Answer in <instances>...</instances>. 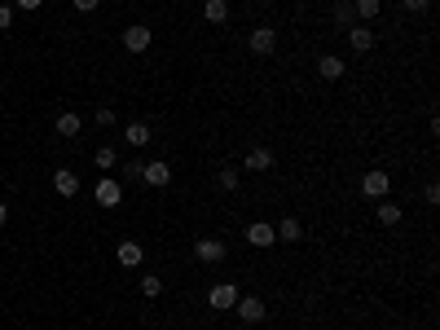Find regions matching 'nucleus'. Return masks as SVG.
Instances as JSON below:
<instances>
[{
    "instance_id": "11",
    "label": "nucleus",
    "mask_w": 440,
    "mask_h": 330,
    "mask_svg": "<svg viewBox=\"0 0 440 330\" xmlns=\"http://www.w3.org/2000/svg\"><path fill=\"white\" fill-rule=\"evenodd\" d=\"M277 48V31L273 27H255L251 31V53H273Z\"/></svg>"
},
{
    "instance_id": "17",
    "label": "nucleus",
    "mask_w": 440,
    "mask_h": 330,
    "mask_svg": "<svg viewBox=\"0 0 440 330\" xmlns=\"http://www.w3.org/2000/svg\"><path fill=\"white\" fill-rule=\"evenodd\" d=\"M317 75H322V80H339V75H344V58L339 53H322L317 58Z\"/></svg>"
},
{
    "instance_id": "16",
    "label": "nucleus",
    "mask_w": 440,
    "mask_h": 330,
    "mask_svg": "<svg viewBox=\"0 0 440 330\" xmlns=\"http://www.w3.org/2000/svg\"><path fill=\"white\" fill-rule=\"evenodd\" d=\"M348 44H352V53H370V48H374V31L370 27H348Z\"/></svg>"
},
{
    "instance_id": "21",
    "label": "nucleus",
    "mask_w": 440,
    "mask_h": 330,
    "mask_svg": "<svg viewBox=\"0 0 440 330\" xmlns=\"http://www.w3.org/2000/svg\"><path fill=\"white\" fill-rule=\"evenodd\" d=\"M334 22H339V27H357V5L352 0H344V5L334 9Z\"/></svg>"
},
{
    "instance_id": "22",
    "label": "nucleus",
    "mask_w": 440,
    "mask_h": 330,
    "mask_svg": "<svg viewBox=\"0 0 440 330\" xmlns=\"http://www.w3.org/2000/svg\"><path fill=\"white\" fill-rule=\"evenodd\" d=\"M352 5H357V22L379 18V0H352Z\"/></svg>"
},
{
    "instance_id": "15",
    "label": "nucleus",
    "mask_w": 440,
    "mask_h": 330,
    "mask_svg": "<svg viewBox=\"0 0 440 330\" xmlns=\"http://www.w3.org/2000/svg\"><path fill=\"white\" fill-rule=\"evenodd\" d=\"M242 167H247V172H269V167H273V150H265V145H255L251 155L242 159Z\"/></svg>"
},
{
    "instance_id": "1",
    "label": "nucleus",
    "mask_w": 440,
    "mask_h": 330,
    "mask_svg": "<svg viewBox=\"0 0 440 330\" xmlns=\"http://www.w3.org/2000/svg\"><path fill=\"white\" fill-rule=\"evenodd\" d=\"M387 190H392V176H387L383 167H370L366 176H361V194H366V198H387Z\"/></svg>"
},
{
    "instance_id": "6",
    "label": "nucleus",
    "mask_w": 440,
    "mask_h": 330,
    "mask_svg": "<svg viewBox=\"0 0 440 330\" xmlns=\"http://www.w3.org/2000/svg\"><path fill=\"white\" fill-rule=\"evenodd\" d=\"M119 202H123V185L111 181V176H101L97 181V207H119Z\"/></svg>"
},
{
    "instance_id": "9",
    "label": "nucleus",
    "mask_w": 440,
    "mask_h": 330,
    "mask_svg": "<svg viewBox=\"0 0 440 330\" xmlns=\"http://www.w3.org/2000/svg\"><path fill=\"white\" fill-rule=\"evenodd\" d=\"M115 260H119L123 269H137V264L145 260V251H141V242H133V238H123V242H119V251H115Z\"/></svg>"
},
{
    "instance_id": "14",
    "label": "nucleus",
    "mask_w": 440,
    "mask_h": 330,
    "mask_svg": "<svg viewBox=\"0 0 440 330\" xmlns=\"http://www.w3.org/2000/svg\"><path fill=\"white\" fill-rule=\"evenodd\" d=\"M203 18L212 22V27H225L229 22V0H203Z\"/></svg>"
},
{
    "instance_id": "4",
    "label": "nucleus",
    "mask_w": 440,
    "mask_h": 330,
    "mask_svg": "<svg viewBox=\"0 0 440 330\" xmlns=\"http://www.w3.org/2000/svg\"><path fill=\"white\" fill-rule=\"evenodd\" d=\"M207 304H212L216 313H229V309L238 304V287H234V282H216L212 291H207Z\"/></svg>"
},
{
    "instance_id": "5",
    "label": "nucleus",
    "mask_w": 440,
    "mask_h": 330,
    "mask_svg": "<svg viewBox=\"0 0 440 330\" xmlns=\"http://www.w3.org/2000/svg\"><path fill=\"white\" fill-rule=\"evenodd\" d=\"M150 27H141V22H133V27H123V48H128V53H145V48H150Z\"/></svg>"
},
{
    "instance_id": "27",
    "label": "nucleus",
    "mask_w": 440,
    "mask_h": 330,
    "mask_svg": "<svg viewBox=\"0 0 440 330\" xmlns=\"http://www.w3.org/2000/svg\"><path fill=\"white\" fill-rule=\"evenodd\" d=\"M401 5H405V9H409V14H423V9H427V5H431V0H401Z\"/></svg>"
},
{
    "instance_id": "29",
    "label": "nucleus",
    "mask_w": 440,
    "mask_h": 330,
    "mask_svg": "<svg viewBox=\"0 0 440 330\" xmlns=\"http://www.w3.org/2000/svg\"><path fill=\"white\" fill-rule=\"evenodd\" d=\"M423 198H427V202H440V185H436V181H427V190H423Z\"/></svg>"
},
{
    "instance_id": "8",
    "label": "nucleus",
    "mask_w": 440,
    "mask_h": 330,
    "mask_svg": "<svg viewBox=\"0 0 440 330\" xmlns=\"http://www.w3.org/2000/svg\"><path fill=\"white\" fill-rule=\"evenodd\" d=\"M247 242H251V247H260V251H265V247H273V242H277L273 225H269V220H255V225H247Z\"/></svg>"
},
{
    "instance_id": "18",
    "label": "nucleus",
    "mask_w": 440,
    "mask_h": 330,
    "mask_svg": "<svg viewBox=\"0 0 440 330\" xmlns=\"http://www.w3.org/2000/svg\"><path fill=\"white\" fill-rule=\"evenodd\" d=\"M119 137H123L128 145H133V150H141V145H150V137H154V133L145 128V123H128V128H123Z\"/></svg>"
},
{
    "instance_id": "23",
    "label": "nucleus",
    "mask_w": 440,
    "mask_h": 330,
    "mask_svg": "<svg viewBox=\"0 0 440 330\" xmlns=\"http://www.w3.org/2000/svg\"><path fill=\"white\" fill-rule=\"evenodd\" d=\"M141 295H145V299H154V295H163V277H154V273H145V277H141Z\"/></svg>"
},
{
    "instance_id": "3",
    "label": "nucleus",
    "mask_w": 440,
    "mask_h": 330,
    "mask_svg": "<svg viewBox=\"0 0 440 330\" xmlns=\"http://www.w3.org/2000/svg\"><path fill=\"white\" fill-rule=\"evenodd\" d=\"M225 256H229V247L220 238H198L194 242V260H203V264H220Z\"/></svg>"
},
{
    "instance_id": "2",
    "label": "nucleus",
    "mask_w": 440,
    "mask_h": 330,
    "mask_svg": "<svg viewBox=\"0 0 440 330\" xmlns=\"http://www.w3.org/2000/svg\"><path fill=\"white\" fill-rule=\"evenodd\" d=\"M141 181H145V185H154V190H168V181H172L168 159H150V163H141Z\"/></svg>"
},
{
    "instance_id": "10",
    "label": "nucleus",
    "mask_w": 440,
    "mask_h": 330,
    "mask_svg": "<svg viewBox=\"0 0 440 330\" xmlns=\"http://www.w3.org/2000/svg\"><path fill=\"white\" fill-rule=\"evenodd\" d=\"M53 190H58L62 198H75V194H80V176H75L71 167H58V172H53Z\"/></svg>"
},
{
    "instance_id": "20",
    "label": "nucleus",
    "mask_w": 440,
    "mask_h": 330,
    "mask_svg": "<svg viewBox=\"0 0 440 330\" xmlns=\"http://www.w3.org/2000/svg\"><path fill=\"white\" fill-rule=\"evenodd\" d=\"M238 181H242L238 167H220V172H216V185H220V190H238Z\"/></svg>"
},
{
    "instance_id": "31",
    "label": "nucleus",
    "mask_w": 440,
    "mask_h": 330,
    "mask_svg": "<svg viewBox=\"0 0 440 330\" xmlns=\"http://www.w3.org/2000/svg\"><path fill=\"white\" fill-rule=\"evenodd\" d=\"M9 220V202H0V225H5Z\"/></svg>"
},
{
    "instance_id": "19",
    "label": "nucleus",
    "mask_w": 440,
    "mask_h": 330,
    "mask_svg": "<svg viewBox=\"0 0 440 330\" xmlns=\"http://www.w3.org/2000/svg\"><path fill=\"white\" fill-rule=\"evenodd\" d=\"M53 128H58L62 137H80V128H84V123H80V115H75V110H62Z\"/></svg>"
},
{
    "instance_id": "13",
    "label": "nucleus",
    "mask_w": 440,
    "mask_h": 330,
    "mask_svg": "<svg viewBox=\"0 0 440 330\" xmlns=\"http://www.w3.org/2000/svg\"><path fill=\"white\" fill-rule=\"evenodd\" d=\"M374 216H379L383 230H396V225H401V207H396V202H387V198L374 202Z\"/></svg>"
},
{
    "instance_id": "12",
    "label": "nucleus",
    "mask_w": 440,
    "mask_h": 330,
    "mask_svg": "<svg viewBox=\"0 0 440 330\" xmlns=\"http://www.w3.org/2000/svg\"><path fill=\"white\" fill-rule=\"evenodd\" d=\"M273 234H277V242H291V247H295V242H304V225H300L295 216H287V220H277Z\"/></svg>"
},
{
    "instance_id": "28",
    "label": "nucleus",
    "mask_w": 440,
    "mask_h": 330,
    "mask_svg": "<svg viewBox=\"0 0 440 330\" xmlns=\"http://www.w3.org/2000/svg\"><path fill=\"white\" fill-rule=\"evenodd\" d=\"M71 5H75V9H80V14H93V9L101 5V0H71Z\"/></svg>"
},
{
    "instance_id": "7",
    "label": "nucleus",
    "mask_w": 440,
    "mask_h": 330,
    "mask_svg": "<svg viewBox=\"0 0 440 330\" xmlns=\"http://www.w3.org/2000/svg\"><path fill=\"white\" fill-rule=\"evenodd\" d=\"M234 309H238V317H242V321H251V326H255V321H265V313H269V309H265V299H255V295H238Z\"/></svg>"
},
{
    "instance_id": "25",
    "label": "nucleus",
    "mask_w": 440,
    "mask_h": 330,
    "mask_svg": "<svg viewBox=\"0 0 440 330\" xmlns=\"http://www.w3.org/2000/svg\"><path fill=\"white\" fill-rule=\"evenodd\" d=\"M111 123H115V110L101 106V110H97V128H111Z\"/></svg>"
},
{
    "instance_id": "24",
    "label": "nucleus",
    "mask_w": 440,
    "mask_h": 330,
    "mask_svg": "<svg viewBox=\"0 0 440 330\" xmlns=\"http://www.w3.org/2000/svg\"><path fill=\"white\" fill-rule=\"evenodd\" d=\"M93 163H97V167H115V163H119V155H115V145H101L97 155H93Z\"/></svg>"
},
{
    "instance_id": "30",
    "label": "nucleus",
    "mask_w": 440,
    "mask_h": 330,
    "mask_svg": "<svg viewBox=\"0 0 440 330\" xmlns=\"http://www.w3.org/2000/svg\"><path fill=\"white\" fill-rule=\"evenodd\" d=\"M14 5H18V9H27V14H31V9H40V5H44V0H14Z\"/></svg>"
},
{
    "instance_id": "26",
    "label": "nucleus",
    "mask_w": 440,
    "mask_h": 330,
    "mask_svg": "<svg viewBox=\"0 0 440 330\" xmlns=\"http://www.w3.org/2000/svg\"><path fill=\"white\" fill-rule=\"evenodd\" d=\"M9 27H14V9L0 5V31H9Z\"/></svg>"
}]
</instances>
